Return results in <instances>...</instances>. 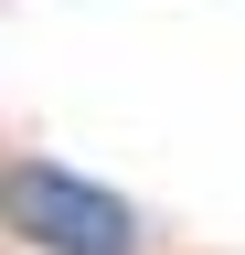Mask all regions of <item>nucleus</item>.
Wrapping results in <instances>:
<instances>
[{"mask_svg":"<svg viewBox=\"0 0 245 255\" xmlns=\"http://www.w3.org/2000/svg\"><path fill=\"white\" fill-rule=\"evenodd\" d=\"M11 223L53 255H128L139 245V213L75 170H11Z\"/></svg>","mask_w":245,"mask_h":255,"instance_id":"1","label":"nucleus"}]
</instances>
